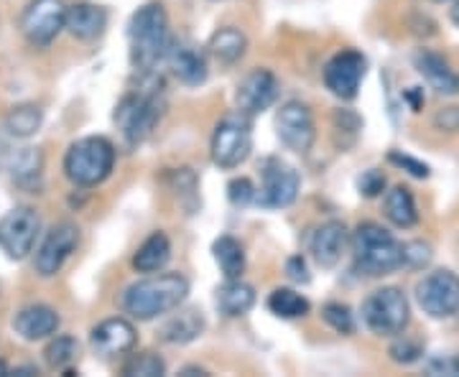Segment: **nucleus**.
<instances>
[{"label": "nucleus", "instance_id": "f257e3e1", "mask_svg": "<svg viewBox=\"0 0 459 377\" xmlns=\"http://www.w3.org/2000/svg\"><path fill=\"white\" fill-rule=\"evenodd\" d=\"M141 74H143L141 87L131 90L115 107V125L131 146H138L146 141L151 131L156 128V123L164 116L166 107L161 80L156 82L153 72H141Z\"/></svg>", "mask_w": 459, "mask_h": 377}, {"label": "nucleus", "instance_id": "f03ea898", "mask_svg": "<svg viewBox=\"0 0 459 377\" xmlns=\"http://www.w3.org/2000/svg\"><path fill=\"white\" fill-rule=\"evenodd\" d=\"M189 294V280L181 273H148V278L135 280L123 294V309L138 321H151L179 309Z\"/></svg>", "mask_w": 459, "mask_h": 377}, {"label": "nucleus", "instance_id": "7ed1b4c3", "mask_svg": "<svg viewBox=\"0 0 459 377\" xmlns=\"http://www.w3.org/2000/svg\"><path fill=\"white\" fill-rule=\"evenodd\" d=\"M131 39V62L138 72H153L166 59V51L171 47L169 33V16L161 3L151 0L141 5L128 23Z\"/></svg>", "mask_w": 459, "mask_h": 377}, {"label": "nucleus", "instance_id": "20e7f679", "mask_svg": "<svg viewBox=\"0 0 459 377\" xmlns=\"http://www.w3.org/2000/svg\"><path fill=\"white\" fill-rule=\"evenodd\" d=\"M352 255L355 268L370 278H383L403 268V245L376 222H362L352 232Z\"/></svg>", "mask_w": 459, "mask_h": 377}, {"label": "nucleus", "instance_id": "39448f33", "mask_svg": "<svg viewBox=\"0 0 459 377\" xmlns=\"http://www.w3.org/2000/svg\"><path fill=\"white\" fill-rule=\"evenodd\" d=\"M115 146L102 135H87L74 141L65 153V174L74 186H98L113 174Z\"/></svg>", "mask_w": 459, "mask_h": 377}, {"label": "nucleus", "instance_id": "423d86ee", "mask_svg": "<svg viewBox=\"0 0 459 377\" xmlns=\"http://www.w3.org/2000/svg\"><path fill=\"white\" fill-rule=\"evenodd\" d=\"M362 321L377 337H395L409 327V298L395 286L377 288L362 304Z\"/></svg>", "mask_w": 459, "mask_h": 377}, {"label": "nucleus", "instance_id": "0eeeda50", "mask_svg": "<svg viewBox=\"0 0 459 377\" xmlns=\"http://www.w3.org/2000/svg\"><path fill=\"white\" fill-rule=\"evenodd\" d=\"M253 150V128H250V117L243 113L222 117L217 123L212 133V143H210V153H212V164L220 168H238L246 164L247 156Z\"/></svg>", "mask_w": 459, "mask_h": 377}, {"label": "nucleus", "instance_id": "6e6552de", "mask_svg": "<svg viewBox=\"0 0 459 377\" xmlns=\"http://www.w3.org/2000/svg\"><path fill=\"white\" fill-rule=\"evenodd\" d=\"M416 301L431 319H452L459 313V276L452 270H431L416 286Z\"/></svg>", "mask_w": 459, "mask_h": 377}, {"label": "nucleus", "instance_id": "1a4fd4ad", "mask_svg": "<svg viewBox=\"0 0 459 377\" xmlns=\"http://www.w3.org/2000/svg\"><path fill=\"white\" fill-rule=\"evenodd\" d=\"M41 235V217L33 207H16L0 217V250L11 261H23Z\"/></svg>", "mask_w": 459, "mask_h": 377}, {"label": "nucleus", "instance_id": "9d476101", "mask_svg": "<svg viewBox=\"0 0 459 377\" xmlns=\"http://www.w3.org/2000/svg\"><path fill=\"white\" fill-rule=\"evenodd\" d=\"M301 179L294 166L281 159H265L261 166V189H255V201L268 210L291 207L299 197Z\"/></svg>", "mask_w": 459, "mask_h": 377}, {"label": "nucleus", "instance_id": "9b49d317", "mask_svg": "<svg viewBox=\"0 0 459 377\" xmlns=\"http://www.w3.org/2000/svg\"><path fill=\"white\" fill-rule=\"evenodd\" d=\"M65 0H31L21 13V33L31 47H49L65 31Z\"/></svg>", "mask_w": 459, "mask_h": 377}, {"label": "nucleus", "instance_id": "f8f14e48", "mask_svg": "<svg viewBox=\"0 0 459 377\" xmlns=\"http://www.w3.org/2000/svg\"><path fill=\"white\" fill-rule=\"evenodd\" d=\"M80 245V227L72 222H56L41 240V245L36 250L33 258V268L41 278H51L56 276L65 262L69 261V255Z\"/></svg>", "mask_w": 459, "mask_h": 377}, {"label": "nucleus", "instance_id": "ddd939ff", "mask_svg": "<svg viewBox=\"0 0 459 377\" xmlns=\"http://www.w3.org/2000/svg\"><path fill=\"white\" fill-rule=\"evenodd\" d=\"M365 72H368V59L360 51L344 49L334 54L325 64L322 77H325V84L334 98L355 99L360 92L362 80H365Z\"/></svg>", "mask_w": 459, "mask_h": 377}, {"label": "nucleus", "instance_id": "4468645a", "mask_svg": "<svg viewBox=\"0 0 459 377\" xmlns=\"http://www.w3.org/2000/svg\"><path fill=\"white\" fill-rule=\"evenodd\" d=\"M276 133H279L281 143L294 150V153H309L316 138V128H314L312 110L299 102V99H289L283 102L276 116Z\"/></svg>", "mask_w": 459, "mask_h": 377}, {"label": "nucleus", "instance_id": "2eb2a0df", "mask_svg": "<svg viewBox=\"0 0 459 377\" xmlns=\"http://www.w3.org/2000/svg\"><path fill=\"white\" fill-rule=\"evenodd\" d=\"M279 98V80L271 69H253L246 74V80L238 84L235 92V105L238 113L253 117L265 113Z\"/></svg>", "mask_w": 459, "mask_h": 377}, {"label": "nucleus", "instance_id": "dca6fc26", "mask_svg": "<svg viewBox=\"0 0 459 377\" xmlns=\"http://www.w3.org/2000/svg\"><path fill=\"white\" fill-rule=\"evenodd\" d=\"M138 342V334L128 319L115 316V319H105L90 334V345L92 349L102 355V357H117V355H128Z\"/></svg>", "mask_w": 459, "mask_h": 377}, {"label": "nucleus", "instance_id": "f3484780", "mask_svg": "<svg viewBox=\"0 0 459 377\" xmlns=\"http://www.w3.org/2000/svg\"><path fill=\"white\" fill-rule=\"evenodd\" d=\"M413 66L434 92L446 95V98L459 95V72L444 56L429 49H419L413 54Z\"/></svg>", "mask_w": 459, "mask_h": 377}, {"label": "nucleus", "instance_id": "a211bd4d", "mask_svg": "<svg viewBox=\"0 0 459 377\" xmlns=\"http://www.w3.org/2000/svg\"><path fill=\"white\" fill-rule=\"evenodd\" d=\"M59 313L47 304H29L13 316V329L21 339L26 342H39V339H49L59 331Z\"/></svg>", "mask_w": 459, "mask_h": 377}, {"label": "nucleus", "instance_id": "6ab92c4d", "mask_svg": "<svg viewBox=\"0 0 459 377\" xmlns=\"http://www.w3.org/2000/svg\"><path fill=\"white\" fill-rule=\"evenodd\" d=\"M105 26H108V11L102 5L87 3V0H80L74 5H66L65 29L74 39H80V41H95L98 36H102Z\"/></svg>", "mask_w": 459, "mask_h": 377}, {"label": "nucleus", "instance_id": "aec40b11", "mask_svg": "<svg viewBox=\"0 0 459 377\" xmlns=\"http://www.w3.org/2000/svg\"><path fill=\"white\" fill-rule=\"evenodd\" d=\"M164 62H169L171 74L186 87H197L207 80V59L202 51L189 47V44H174L171 41Z\"/></svg>", "mask_w": 459, "mask_h": 377}, {"label": "nucleus", "instance_id": "412c9836", "mask_svg": "<svg viewBox=\"0 0 459 377\" xmlns=\"http://www.w3.org/2000/svg\"><path fill=\"white\" fill-rule=\"evenodd\" d=\"M347 227L337 219H329L322 227H316L312 235V255L322 268H334L342 258L344 245H347Z\"/></svg>", "mask_w": 459, "mask_h": 377}, {"label": "nucleus", "instance_id": "4be33fe9", "mask_svg": "<svg viewBox=\"0 0 459 377\" xmlns=\"http://www.w3.org/2000/svg\"><path fill=\"white\" fill-rule=\"evenodd\" d=\"M204 316L199 309H177V313H171L161 327V342L166 345H189L202 337L204 331Z\"/></svg>", "mask_w": 459, "mask_h": 377}, {"label": "nucleus", "instance_id": "5701e85b", "mask_svg": "<svg viewBox=\"0 0 459 377\" xmlns=\"http://www.w3.org/2000/svg\"><path fill=\"white\" fill-rule=\"evenodd\" d=\"M214 304L225 316H243L255 306V288L243 278H225V283L217 288Z\"/></svg>", "mask_w": 459, "mask_h": 377}, {"label": "nucleus", "instance_id": "b1692460", "mask_svg": "<svg viewBox=\"0 0 459 377\" xmlns=\"http://www.w3.org/2000/svg\"><path fill=\"white\" fill-rule=\"evenodd\" d=\"M383 214L398 230H411L419 222V207L409 186H394L383 197Z\"/></svg>", "mask_w": 459, "mask_h": 377}, {"label": "nucleus", "instance_id": "393cba45", "mask_svg": "<svg viewBox=\"0 0 459 377\" xmlns=\"http://www.w3.org/2000/svg\"><path fill=\"white\" fill-rule=\"evenodd\" d=\"M171 261V240L166 237V232H151L141 247L133 255V268L138 273H159L164 270L166 262Z\"/></svg>", "mask_w": 459, "mask_h": 377}, {"label": "nucleus", "instance_id": "a878e982", "mask_svg": "<svg viewBox=\"0 0 459 377\" xmlns=\"http://www.w3.org/2000/svg\"><path fill=\"white\" fill-rule=\"evenodd\" d=\"M207 49L220 64H235L246 56L247 39L240 29H220L212 33Z\"/></svg>", "mask_w": 459, "mask_h": 377}, {"label": "nucleus", "instance_id": "bb28decb", "mask_svg": "<svg viewBox=\"0 0 459 377\" xmlns=\"http://www.w3.org/2000/svg\"><path fill=\"white\" fill-rule=\"evenodd\" d=\"M212 255L225 278H243V273H246V250L235 237H230V235L217 237L212 245Z\"/></svg>", "mask_w": 459, "mask_h": 377}, {"label": "nucleus", "instance_id": "cd10ccee", "mask_svg": "<svg viewBox=\"0 0 459 377\" xmlns=\"http://www.w3.org/2000/svg\"><path fill=\"white\" fill-rule=\"evenodd\" d=\"M8 168H11L13 179H16L21 186H33L36 181L41 179L44 156H41L39 148H21V150L8 156Z\"/></svg>", "mask_w": 459, "mask_h": 377}, {"label": "nucleus", "instance_id": "c85d7f7f", "mask_svg": "<svg viewBox=\"0 0 459 377\" xmlns=\"http://www.w3.org/2000/svg\"><path fill=\"white\" fill-rule=\"evenodd\" d=\"M41 120H44V113L39 105H31V102L16 105L5 116V131L13 138H31L33 133H39L41 128Z\"/></svg>", "mask_w": 459, "mask_h": 377}, {"label": "nucleus", "instance_id": "c756f323", "mask_svg": "<svg viewBox=\"0 0 459 377\" xmlns=\"http://www.w3.org/2000/svg\"><path fill=\"white\" fill-rule=\"evenodd\" d=\"M268 309L281 319H301V316L309 313L312 304H309L307 296L296 294L294 288H276L273 294L268 296Z\"/></svg>", "mask_w": 459, "mask_h": 377}, {"label": "nucleus", "instance_id": "7c9ffc66", "mask_svg": "<svg viewBox=\"0 0 459 377\" xmlns=\"http://www.w3.org/2000/svg\"><path fill=\"white\" fill-rule=\"evenodd\" d=\"M77 355H80V345H77V339L74 337H54L47 349H44V360L49 364L51 370H65L69 367L72 362L77 360Z\"/></svg>", "mask_w": 459, "mask_h": 377}, {"label": "nucleus", "instance_id": "2f4dec72", "mask_svg": "<svg viewBox=\"0 0 459 377\" xmlns=\"http://www.w3.org/2000/svg\"><path fill=\"white\" fill-rule=\"evenodd\" d=\"M166 373L164 360L153 352H141L133 355L131 360L123 364V375L126 377H159Z\"/></svg>", "mask_w": 459, "mask_h": 377}, {"label": "nucleus", "instance_id": "473e14b6", "mask_svg": "<svg viewBox=\"0 0 459 377\" xmlns=\"http://www.w3.org/2000/svg\"><path fill=\"white\" fill-rule=\"evenodd\" d=\"M322 316H325V321H327L329 327L334 329L337 334H342V337H350L355 331V313H352V309L347 304H337V301L325 304Z\"/></svg>", "mask_w": 459, "mask_h": 377}, {"label": "nucleus", "instance_id": "72a5a7b5", "mask_svg": "<svg viewBox=\"0 0 459 377\" xmlns=\"http://www.w3.org/2000/svg\"><path fill=\"white\" fill-rule=\"evenodd\" d=\"M388 355H391V360L398 362V364H413V362L421 360L424 345H421L419 339L406 337V334L401 331V334H395V342L391 345V349H388Z\"/></svg>", "mask_w": 459, "mask_h": 377}, {"label": "nucleus", "instance_id": "f704fd0d", "mask_svg": "<svg viewBox=\"0 0 459 377\" xmlns=\"http://www.w3.org/2000/svg\"><path fill=\"white\" fill-rule=\"evenodd\" d=\"M431 262V247L421 240H413V243H406L403 245V265L411 268V270H421Z\"/></svg>", "mask_w": 459, "mask_h": 377}, {"label": "nucleus", "instance_id": "c9c22d12", "mask_svg": "<svg viewBox=\"0 0 459 377\" xmlns=\"http://www.w3.org/2000/svg\"><path fill=\"white\" fill-rule=\"evenodd\" d=\"M388 161L398 168H403V171H409L411 176H416V179H429V166L424 161H419V159H413L409 153H401V150H391L388 153Z\"/></svg>", "mask_w": 459, "mask_h": 377}, {"label": "nucleus", "instance_id": "e433bc0d", "mask_svg": "<svg viewBox=\"0 0 459 377\" xmlns=\"http://www.w3.org/2000/svg\"><path fill=\"white\" fill-rule=\"evenodd\" d=\"M228 197L235 207H247L255 201V186L250 179H232L228 186Z\"/></svg>", "mask_w": 459, "mask_h": 377}, {"label": "nucleus", "instance_id": "4c0bfd02", "mask_svg": "<svg viewBox=\"0 0 459 377\" xmlns=\"http://www.w3.org/2000/svg\"><path fill=\"white\" fill-rule=\"evenodd\" d=\"M358 189H360L362 197H380L385 189V176L377 168H370L358 179Z\"/></svg>", "mask_w": 459, "mask_h": 377}, {"label": "nucleus", "instance_id": "58836bf2", "mask_svg": "<svg viewBox=\"0 0 459 377\" xmlns=\"http://www.w3.org/2000/svg\"><path fill=\"white\" fill-rule=\"evenodd\" d=\"M286 273H289V278L296 280V283H309V268H307V261H304L301 255L289 258V262H286Z\"/></svg>", "mask_w": 459, "mask_h": 377}, {"label": "nucleus", "instance_id": "ea45409f", "mask_svg": "<svg viewBox=\"0 0 459 377\" xmlns=\"http://www.w3.org/2000/svg\"><path fill=\"white\" fill-rule=\"evenodd\" d=\"M406 98H409L411 107H413V113H419V110L424 107V98H421V92H419V87H411L409 92H406Z\"/></svg>", "mask_w": 459, "mask_h": 377}, {"label": "nucleus", "instance_id": "a19ab883", "mask_svg": "<svg viewBox=\"0 0 459 377\" xmlns=\"http://www.w3.org/2000/svg\"><path fill=\"white\" fill-rule=\"evenodd\" d=\"M181 375H184V377H192V375L207 377V373H204L202 367H184V370H181Z\"/></svg>", "mask_w": 459, "mask_h": 377}, {"label": "nucleus", "instance_id": "79ce46f5", "mask_svg": "<svg viewBox=\"0 0 459 377\" xmlns=\"http://www.w3.org/2000/svg\"><path fill=\"white\" fill-rule=\"evenodd\" d=\"M449 18H452V23H455V26L459 29V0L455 3V5H452V11H449Z\"/></svg>", "mask_w": 459, "mask_h": 377}, {"label": "nucleus", "instance_id": "37998d69", "mask_svg": "<svg viewBox=\"0 0 459 377\" xmlns=\"http://www.w3.org/2000/svg\"><path fill=\"white\" fill-rule=\"evenodd\" d=\"M449 367H452V375H459V355L455 360H449Z\"/></svg>", "mask_w": 459, "mask_h": 377}, {"label": "nucleus", "instance_id": "c03bdc74", "mask_svg": "<svg viewBox=\"0 0 459 377\" xmlns=\"http://www.w3.org/2000/svg\"><path fill=\"white\" fill-rule=\"evenodd\" d=\"M5 375H8V364L0 360V377H5Z\"/></svg>", "mask_w": 459, "mask_h": 377}]
</instances>
